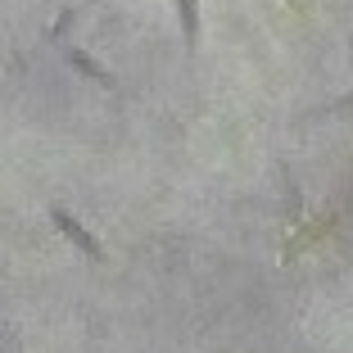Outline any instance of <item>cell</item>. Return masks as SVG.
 I'll return each mask as SVG.
<instances>
[{
  "mask_svg": "<svg viewBox=\"0 0 353 353\" xmlns=\"http://www.w3.org/2000/svg\"><path fill=\"white\" fill-rule=\"evenodd\" d=\"M63 59L73 63V73H82V77H91V82H100L104 91H118V77L104 68V63H95L91 54L82 50V46H63Z\"/></svg>",
  "mask_w": 353,
  "mask_h": 353,
  "instance_id": "7a4b0ae2",
  "label": "cell"
},
{
  "mask_svg": "<svg viewBox=\"0 0 353 353\" xmlns=\"http://www.w3.org/2000/svg\"><path fill=\"white\" fill-rule=\"evenodd\" d=\"M176 5V23L186 37V50H199V0H172Z\"/></svg>",
  "mask_w": 353,
  "mask_h": 353,
  "instance_id": "3957f363",
  "label": "cell"
},
{
  "mask_svg": "<svg viewBox=\"0 0 353 353\" xmlns=\"http://www.w3.org/2000/svg\"><path fill=\"white\" fill-rule=\"evenodd\" d=\"M50 227L59 231V236L68 240L73 250H82V254H86V259H91V263H109V250H104L100 240H95L91 231L82 227V218H73V213H68V208H63V204H50Z\"/></svg>",
  "mask_w": 353,
  "mask_h": 353,
  "instance_id": "6da1fadb",
  "label": "cell"
},
{
  "mask_svg": "<svg viewBox=\"0 0 353 353\" xmlns=\"http://www.w3.org/2000/svg\"><path fill=\"white\" fill-rule=\"evenodd\" d=\"M73 19H77V10H63L59 19H54V28H50V41H54V46H63V37H68V28H73Z\"/></svg>",
  "mask_w": 353,
  "mask_h": 353,
  "instance_id": "277c9868",
  "label": "cell"
}]
</instances>
